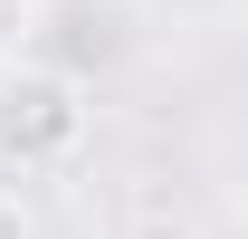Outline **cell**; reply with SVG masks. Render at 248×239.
<instances>
[{"instance_id":"obj_3","label":"cell","mask_w":248,"mask_h":239,"mask_svg":"<svg viewBox=\"0 0 248 239\" xmlns=\"http://www.w3.org/2000/svg\"><path fill=\"white\" fill-rule=\"evenodd\" d=\"M48 29V0H0V67H19Z\"/></svg>"},{"instance_id":"obj_1","label":"cell","mask_w":248,"mask_h":239,"mask_svg":"<svg viewBox=\"0 0 248 239\" xmlns=\"http://www.w3.org/2000/svg\"><path fill=\"white\" fill-rule=\"evenodd\" d=\"M86 144V86L58 67H0V172H58Z\"/></svg>"},{"instance_id":"obj_2","label":"cell","mask_w":248,"mask_h":239,"mask_svg":"<svg viewBox=\"0 0 248 239\" xmlns=\"http://www.w3.org/2000/svg\"><path fill=\"white\" fill-rule=\"evenodd\" d=\"M134 239H201V210L172 182H134Z\"/></svg>"},{"instance_id":"obj_4","label":"cell","mask_w":248,"mask_h":239,"mask_svg":"<svg viewBox=\"0 0 248 239\" xmlns=\"http://www.w3.org/2000/svg\"><path fill=\"white\" fill-rule=\"evenodd\" d=\"M0 239H38V220H29V201H19V191H0Z\"/></svg>"}]
</instances>
